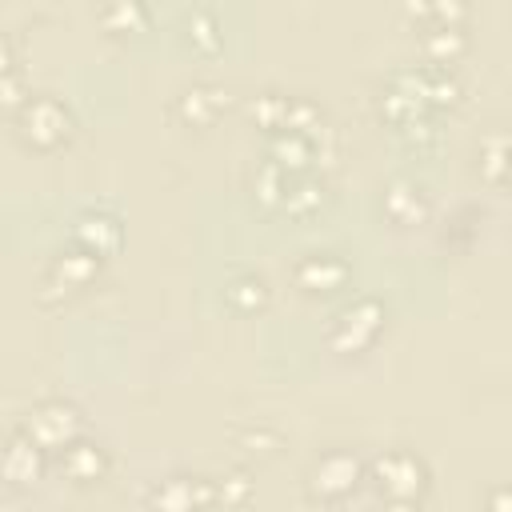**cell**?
I'll return each instance as SVG.
<instances>
[{
	"instance_id": "obj_1",
	"label": "cell",
	"mask_w": 512,
	"mask_h": 512,
	"mask_svg": "<svg viewBox=\"0 0 512 512\" xmlns=\"http://www.w3.org/2000/svg\"><path fill=\"white\" fill-rule=\"evenodd\" d=\"M20 136L36 148H52L68 136V108H60L56 100L40 96V100H28L24 112H20Z\"/></svg>"
},
{
	"instance_id": "obj_2",
	"label": "cell",
	"mask_w": 512,
	"mask_h": 512,
	"mask_svg": "<svg viewBox=\"0 0 512 512\" xmlns=\"http://www.w3.org/2000/svg\"><path fill=\"white\" fill-rule=\"evenodd\" d=\"M24 432L40 448H68L72 436H76V408L64 404V400H48V404H40V408L28 412Z\"/></svg>"
},
{
	"instance_id": "obj_3",
	"label": "cell",
	"mask_w": 512,
	"mask_h": 512,
	"mask_svg": "<svg viewBox=\"0 0 512 512\" xmlns=\"http://www.w3.org/2000/svg\"><path fill=\"white\" fill-rule=\"evenodd\" d=\"M420 484H424V464H420L416 456L392 452V456L380 460V488H388V496H396V500H416Z\"/></svg>"
},
{
	"instance_id": "obj_4",
	"label": "cell",
	"mask_w": 512,
	"mask_h": 512,
	"mask_svg": "<svg viewBox=\"0 0 512 512\" xmlns=\"http://www.w3.org/2000/svg\"><path fill=\"white\" fill-rule=\"evenodd\" d=\"M356 460L348 456V452H332V456H324L320 464H316V472H312V488H316V496H324V500H336V496H348L352 488H356Z\"/></svg>"
},
{
	"instance_id": "obj_5",
	"label": "cell",
	"mask_w": 512,
	"mask_h": 512,
	"mask_svg": "<svg viewBox=\"0 0 512 512\" xmlns=\"http://www.w3.org/2000/svg\"><path fill=\"white\" fill-rule=\"evenodd\" d=\"M380 320H384V316H380V308H376L372 300H360L356 308H348V312H340V316H336V332H332V336L348 332V336H344V340H336V344H340V348H364V344L380 332Z\"/></svg>"
},
{
	"instance_id": "obj_6",
	"label": "cell",
	"mask_w": 512,
	"mask_h": 512,
	"mask_svg": "<svg viewBox=\"0 0 512 512\" xmlns=\"http://www.w3.org/2000/svg\"><path fill=\"white\" fill-rule=\"evenodd\" d=\"M344 276H348V268H344L332 252H308V256L300 260V268H296V280H300L304 288H312V292H328V288H336Z\"/></svg>"
},
{
	"instance_id": "obj_7",
	"label": "cell",
	"mask_w": 512,
	"mask_h": 512,
	"mask_svg": "<svg viewBox=\"0 0 512 512\" xmlns=\"http://www.w3.org/2000/svg\"><path fill=\"white\" fill-rule=\"evenodd\" d=\"M200 500H208V488L204 484H192L184 476H172L168 484H160L152 492V508L156 512H196Z\"/></svg>"
},
{
	"instance_id": "obj_8",
	"label": "cell",
	"mask_w": 512,
	"mask_h": 512,
	"mask_svg": "<svg viewBox=\"0 0 512 512\" xmlns=\"http://www.w3.org/2000/svg\"><path fill=\"white\" fill-rule=\"evenodd\" d=\"M116 240H120V228H116L112 216H80V220H76V244H80L84 252L100 256V252H108Z\"/></svg>"
},
{
	"instance_id": "obj_9",
	"label": "cell",
	"mask_w": 512,
	"mask_h": 512,
	"mask_svg": "<svg viewBox=\"0 0 512 512\" xmlns=\"http://www.w3.org/2000/svg\"><path fill=\"white\" fill-rule=\"evenodd\" d=\"M64 468L76 480H96L104 472V452L96 444H68L64 448Z\"/></svg>"
},
{
	"instance_id": "obj_10",
	"label": "cell",
	"mask_w": 512,
	"mask_h": 512,
	"mask_svg": "<svg viewBox=\"0 0 512 512\" xmlns=\"http://www.w3.org/2000/svg\"><path fill=\"white\" fill-rule=\"evenodd\" d=\"M36 452H40V444H36L28 432L12 436V444H8V476H12V480H32V472H36Z\"/></svg>"
},
{
	"instance_id": "obj_11",
	"label": "cell",
	"mask_w": 512,
	"mask_h": 512,
	"mask_svg": "<svg viewBox=\"0 0 512 512\" xmlns=\"http://www.w3.org/2000/svg\"><path fill=\"white\" fill-rule=\"evenodd\" d=\"M228 300H232L236 308H256V304L264 300V280H260V276H240V280L228 288Z\"/></svg>"
},
{
	"instance_id": "obj_12",
	"label": "cell",
	"mask_w": 512,
	"mask_h": 512,
	"mask_svg": "<svg viewBox=\"0 0 512 512\" xmlns=\"http://www.w3.org/2000/svg\"><path fill=\"white\" fill-rule=\"evenodd\" d=\"M488 512H512V488H496L488 496Z\"/></svg>"
}]
</instances>
